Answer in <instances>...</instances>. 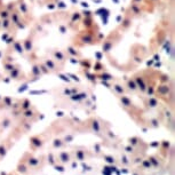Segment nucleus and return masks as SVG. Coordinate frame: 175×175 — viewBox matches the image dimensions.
I'll return each instance as SVG.
<instances>
[{
	"mask_svg": "<svg viewBox=\"0 0 175 175\" xmlns=\"http://www.w3.org/2000/svg\"><path fill=\"white\" fill-rule=\"evenodd\" d=\"M100 159H102V160L104 161V163H106L108 165H114L117 166V157L113 155H106V153L102 152L101 155L99 156Z\"/></svg>",
	"mask_w": 175,
	"mask_h": 175,
	"instance_id": "obj_15",
	"label": "nucleus"
},
{
	"mask_svg": "<svg viewBox=\"0 0 175 175\" xmlns=\"http://www.w3.org/2000/svg\"><path fill=\"white\" fill-rule=\"evenodd\" d=\"M116 157H117V166L124 168V169H129V168L132 167L129 156L126 152H124L123 150L119 149V152H118V155H117Z\"/></svg>",
	"mask_w": 175,
	"mask_h": 175,
	"instance_id": "obj_9",
	"label": "nucleus"
},
{
	"mask_svg": "<svg viewBox=\"0 0 175 175\" xmlns=\"http://www.w3.org/2000/svg\"><path fill=\"white\" fill-rule=\"evenodd\" d=\"M137 166L141 168V169H143L144 172H147V173H148V172H152V166H151V163H150V160H149L148 155L143 158L142 161H141Z\"/></svg>",
	"mask_w": 175,
	"mask_h": 175,
	"instance_id": "obj_16",
	"label": "nucleus"
},
{
	"mask_svg": "<svg viewBox=\"0 0 175 175\" xmlns=\"http://www.w3.org/2000/svg\"><path fill=\"white\" fill-rule=\"evenodd\" d=\"M127 142H128L127 144H129L131 147H133L134 149L141 151V152H147L148 149L150 148V144H148L145 141L142 140V138L138 137V136H132V137H128Z\"/></svg>",
	"mask_w": 175,
	"mask_h": 175,
	"instance_id": "obj_6",
	"label": "nucleus"
},
{
	"mask_svg": "<svg viewBox=\"0 0 175 175\" xmlns=\"http://www.w3.org/2000/svg\"><path fill=\"white\" fill-rule=\"evenodd\" d=\"M129 169H131L129 170V172H131V175H147V172L141 169L138 166H132Z\"/></svg>",
	"mask_w": 175,
	"mask_h": 175,
	"instance_id": "obj_18",
	"label": "nucleus"
},
{
	"mask_svg": "<svg viewBox=\"0 0 175 175\" xmlns=\"http://www.w3.org/2000/svg\"><path fill=\"white\" fill-rule=\"evenodd\" d=\"M0 175H18L16 172H9V173H1Z\"/></svg>",
	"mask_w": 175,
	"mask_h": 175,
	"instance_id": "obj_22",
	"label": "nucleus"
},
{
	"mask_svg": "<svg viewBox=\"0 0 175 175\" xmlns=\"http://www.w3.org/2000/svg\"><path fill=\"white\" fill-rule=\"evenodd\" d=\"M72 155V160L73 161H80V163H84V161L91 160L93 158H95L94 152L91 150L89 148L84 145H74L70 148Z\"/></svg>",
	"mask_w": 175,
	"mask_h": 175,
	"instance_id": "obj_3",
	"label": "nucleus"
},
{
	"mask_svg": "<svg viewBox=\"0 0 175 175\" xmlns=\"http://www.w3.org/2000/svg\"><path fill=\"white\" fill-rule=\"evenodd\" d=\"M53 167H54L56 170H59V172H62V173L65 172V166L64 165H61V164H55Z\"/></svg>",
	"mask_w": 175,
	"mask_h": 175,
	"instance_id": "obj_21",
	"label": "nucleus"
},
{
	"mask_svg": "<svg viewBox=\"0 0 175 175\" xmlns=\"http://www.w3.org/2000/svg\"><path fill=\"white\" fill-rule=\"evenodd\" d=\"M55 158H56V164H61V165H69L70 163H72V155L71 151L67 150V149H63V150H60L57 153H55Z\"/></svg>",
	"mask_w": 175,
	"mask_h": 175,
	"instance_id": "obj_8",
	"label": "nucleus"
},
{
	"mask_svg": "<svg viewBox=\"0 0 175 175\" xmlns=\"http://www.w3.org/2000/svg\"><path fill=\"white\" fill-rule=\"evenodd\" d=\"M21 160H23L25 164H26V166L30 169L31 175L40 173L45 168V166L47 165L46 164V155L36 156V155H33V152H31V151H26V152L21 157Z\"/></svg>",
	"mask_w": 175,
	"mask_h": 175,
	"instance_id": "obj_1",
	"label": "nucleus"
},
{
	"mask_svg": "<svg viewBox=\"0 0 175 175\" xmlns=\"http://www.w3.org/2000/svg\"><path fill=\"white\" fill-rule=\"evenodd\" d=\"M103 145H105L106 148L110 149H119V145H120V140L117 135H114L111 131H106L105 133L103 134Z\"/></svg>",
	"mask_w": 175,
	"mask_h": 175,
	"instance_id": "obj_5",
	"label": "nucleus"
},
{
	"mask_svg": "<svg viewBox=\"0 0 175 175\" xmlns=\"http://www.w3.org/2000/svg\"><path fill=\"white\" fill-rule=\"evenodd\" d=\"M30 150L32 152L39 151L44 148V145L46 144L47 138H45L42 135H35L30 137Z\"/></svg>",
	"mask_w": 175,
	"mask_h": 175,
	"instance_id": "obj_7",
	"label": "nucleus"
},
{
	"mask_svg": "<svg viewBox=\"0 0 175 175\" xmlns=\"http://www.w3.org/2000/svg\"><path fill=\"white\" fill-rule=\"evenodd\" d=\"M10 124H12V121H10L9 118H4L3 121L0 123V127H1V131H5V129H7L8 127L10 126Z\"/></svg>",
	"mask_w": 175,
	"mask_h": 175,
	"instance_id": "obj_20",
	"label": "nucleus"
},
{
	"mask_svg": "<svg viewBox=\"0 0 175 175\" xmlns=\"http://www.w3.org/2000/svg\"><path fill=\"white\" fill-rule=\"evenodd\" d=\"M46 164L49 166H54L56 164V158H55V153L54 152H48L46 155Z\"/></svg>",
	"mask_w": 175,
	"mask_h": 175,
	"instance_id": "obj_17",
	"label": "nucleus"
},
{
	"mask_svg": "<svg viewBox=\"0 0 175 175\" xmlns=\"http://www.w3.org/2000/svg\"><path fill=\"white\" fill-rule=\"evenodd\" d=\"M109 129V127H105V123L99 118H91L84 123V128L81 129L82 132H88V133L95 134L99 137H102L103 134Z\"/></svg>",
	"mask_w": 175,
	"mask_h": 175,
	"instance_id": "obj_2",
	"label": "nucleus"
},
{
	"mask_svg": "<svg viewBox=\"0 0 175 175\" xmlns=\"http://www.w3.org/2000/svg\"><path fill=\"white\" fill-rule=\"evenodd\" d=\"M145 156H147V152H141V151H136L133 155H131L129 156V159H131L132 166H137Z\"/></svg>",
	"mask_w": 175,
	"mask_h": 175,
	"instance_id": "obj_13",
	"label": "nucleus"
},
{
	"mask_svg": "<svg viewBox=\"0 0 175 175\" xmlns=\"http://www.w3.org/2000/svg\"><path fill=\"white\" fill-rule=\"evenodd\" d=\"M15 172L17 173L18 175H31V173H30V169H29V167L26 166V164H25L23 160H21V159L18 160L17 165H16Z\"/></svg>",
	"mask_w": 175,
	"mask_h": 175,
	"instance_id": "obj_14",
	"label": "nucleus"
},
{
	"mask_svg": "<svg viewBox=\"0 0 175 175\" xmlns=\"http://www.w3.org/2000/svg\"><path fill=\"white\" fill-rule=\"evenodd\" d=\"M145 105H147V108L153 109V108H156V106H158V101L156 99H153V97H149V99L145 101Z\"/></svg>",
	"mask_w": 175,
	"mask_h": 175,
	"instance_id": "obj_19",
	"label": "nucleus"
},
{
	"mask_svg": "<svg viewBox=\"0 0 175 175\" xmlns=\"http://www.w3.org/2000/svg\"><path fill=\"white\" fill-rule=\"evenodd\" d=\"M67 148H68V143H65L62 137H55L52 142V145H50L52 150H56V151L63 150V149Z\"/></svg>",
	"mask_w": 175,
	"mask_h": 175,
	"instance_id": "obj_12",
	"label": "nucleus"
},
{
	"mask_svg": "<svg viewBox=\"0 0 175 175\" xmlns=\"http://www.w3.org/2000/svg\"><path fill=\"white\" fill-rule=\"evenodd\" d=\"M173 147H174V145L172 144L170 141L164 140V141H161L160 144H159V147H158V151H157V152L159 153V155H160L164 159L167 160V157H168V155H169V151H170V149H172Z\"/></svg>",
	"mask_w": 175,
	"mask_h": 175,
	"instance_id": "obj_10",
	"label": "nucleus"
},
{
	"mask_svg": "<svg viewBox=\"0 0 175 175\" xmlns=\"http://www.w3.org/2000/svg\"><path fill=\"white\" fill-rule=\"evenodd\" d=\"M13 145H14V142L10 138H6L0 142V161H3L6 158L8 151L13 148Z\"/></svg>",
	"mask_w": 175,
	"mask_h": 175,
	"instance_id": "obj_11",
	"label": "nucleus"
},
{
	"mask_svg": "<svg viewBox=\"0 0 175 175\" xmlns=\"http://www.w3.org/2000/svg\"><path fill=\"white\" fill-rule=\"evenodd\" d=\"M148 157H149V160H150V163H151V166H152L153 172H156L158 175L165 174V168H166L167 160L164 159L158 152L152 153V155H148Z\"/></svg>",
	"mask_w": 175,
	"mask_h": 175,
	"instance_id": "obj_4",
	"label": "nucleus"
}]
</instances>
